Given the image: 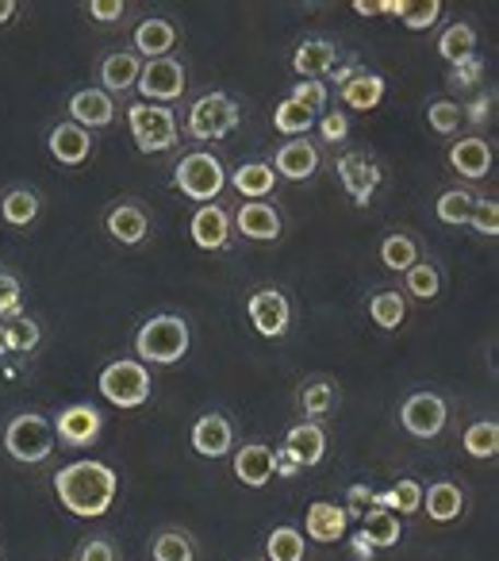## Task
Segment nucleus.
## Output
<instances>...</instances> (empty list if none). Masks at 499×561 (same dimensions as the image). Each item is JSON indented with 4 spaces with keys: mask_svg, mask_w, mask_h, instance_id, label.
Returning a JSON list of instances; mask_svg holds the SVG:
<instances>
[{
    "mask_svg": "<svg viewBox=\"0 0 499 561\" xmlns=\"http://www.w3.org/2000/svg\"><path fill=\"white\" fill-rule=\"evenodd\" d=\"M231 227H239V234L250 242H277L285 231L274 201H242L239 211L231 216Z\"/></svg>",
    "mask_w": 499,
    "mask_h": 561,
    "instance_id": "ddd939ff",
    "label": "nucleus"
},
{
    "mask_svg": "<svg viewBox=\"0 0 499 561\" xmlns=\"http://www.w3.org/2000/svg\"><path fill=\"white\" fill-rule=\"evenodd\" d=\"M404 285H407V297L434 300L438 293H442V270H438L434 262H427V257H419V262L404 273Z\"/></svg>",
    "mask_w": 499,
    "mask_h": 561,
    "instance_id": "79ce46f5",
    "label": "nucleus"
},
{
    "mask_svg": "<svg viewBox=\"0 0 499 561\" xmlns=\"http://www.w3.org/2000/svg\"><path fill=\"white\" fill-rule=\"evenodd\" d=\"M488 108H491V104H488V96H484V104H476V108H473V119H476V124H480V119L488 116Z\"/></svg>",
    "mask_w": 499,
    "mask_h": 561,
    "instance_id": "bf43d9fd",
    "label": "nucleus"
},
{
    "mask_svg": "<svg viewBox=\"0 0 499 561\" xmlns=\"http://www.w3.org/2000/svg\"><path fill=\"white\" fill-rule=\"evenodd\" d=\"M193 231V242L200 250H231V239H234V227H231V211L223 204H200L188 224Z\"/></svg>",
    "mask_w": 499,
    "mask_h": 561,
    "instance_id": "f3484780",
    "label": "nucleus"
},
{
    "mask_svg": "<svg viewBox=\"0 0 499 561\" xmlns=\"http://www.w3.org/2000/svg\"><path fill=\"white\" fill-rule=\"evenodd\" d=\"M104 231H108V239L119 242V247H142V242L150 239L147 208L135 201H116L104 211Z\"/></svg>",
    "mask_w": 499,
    "mask_h": 561,
    "instance_id": "2eb2a0df",
    "label": "nucleus"
},
{
    "mask_svg": "<svg viewBox=\"0 0 499 561\" xmlns=\"http://www.w3.org/2000/svg\"><path fill=\"white\" fill-rule=\"evenodd\" d=\"M468 227H473L476 234H484V239H496L499 234V204L491 201H476L473 204V216H468Z\"/></svg>",
    "mask_w": 499,
    "mask_h": 561,
    "instance_id": "49530a36",
    "label": "nucleus"
},
{
    "mask_svg": "<svg viewBox=\"0 0 499 561\" xmlns=\"http://www.w3.org/2000/svg\"><path fill=\"white\" fill-rule=\"evenodd\" d=\"M234 477L246 489H266L277 477V450L266 443H246L234 454Z\"/></svg>",
    "mask_w": 499,
    "mask_h": 561,
    "instance_id": "a211bd4d",
    "label": "nucleus"
},
{
    "mask_svg": "<svg viewBox=\"0 0 499 561\" xmlns=\"http://www.w3.org/2000/svg\"><path fill=\"white\" fill-rule=\"evenodd\" d=\"M353 550H358V558H365V561H369V553H373V546H369L365 538L358 535V538H353Z\"/></svg>",
    "mask_w": 499,
    "mask_h": 561,
    "instance_id": "13d9d810",
    "label": "nucleus"
},
{
    "mask_svg": "<svg viewBox=\"0 0 499 561\" xmlns=\"http://www.w3.org/2000/svg\"><path fill=\"white\" fill-rule=\"evenodd\" d=\"M438 55H442V62L450 66H465L468 58H476V32L473 24H450L442 32V39H438Z\"/></svg>",
    "mask_w": 499,
    "mask_h": 561,
    "instance_id": "e433bc0d",
    "label": "nucleus"
},
{
    "mask_svg": "<svg viewBox=\"0 0 499 561\" xmlns=\"http://www.w3.org/2000/svg\"><path fill=\"white\" fill-rule=\"evenodd\" d=\"M338 62V47L330 39H304L292 50V70L300 81H323V73H330V66Z\"/></svg>",
    "mask_w": 499,
    "mask_h": 561,
    "instance_id": "bb28decb",
    "label": "nucleus"
},
{
    "mask_svg": "<svg viewBox=\"0 0 499 561\" xmlns=\"http://www.w3.org/2000/svg\"><path fill=\"white\" fill-rule=\"evenodd\" d=\"M55 496L70 515L101 519V515L112 512V504L119 496V473L93 458L70 461V466H62L55 473Z\"/></svg>",
    "mask_w": 499,
    "mask_h": 561,
    "instance_id": "f257e3e1",
    "label": "nucleus"
},
{
    "mask_svg": "<svg viewBox=\"0 0 499 561\" xmlns=\"http://www.w3.org/2000/svg\"><path fill=\"white\" fill-rule=\"evenodd\" d=\"M4 450L20 466H43L55 454V423L39 412H20L4 427Z\"/></svg>",
    "mask_w": 499,
    "mask_h": 561,
    "instance_id": "20e7f679",
    "label": "nucleus"
},
{
    "mask_svg": "<svg viewBox=\"0 0 499 561\" xmlns=\"http://www.w3.org/2000/svg\"><path fill=\"white\" fill-rule=\"evenodd\" d=\"M246 316L262 339H281L292 328V308L281 289H258L246 300Z\"/></svg>",
    "mask_w": 499,
    "mask_h": 561,
    "instance_id": "9b49d317",
    "label": "nucleus"
},
{
    "mask_svg": "<svg viewBox=\"0 0 499 561\" xmlns=\"http://www.w3.org/2000/svg\"><path fill=\"white\" fill-rule=\"evenodd\" d=\"M450 170L465 181H484L491 173V142L484 135H461L450 147Z\"/></svg>",
    "mask_w": 499,
    "mask_h": 561,
    "instance_id": "4be33fe9",
    "label": "nucleus"
},
{
    "mask_svg": "<svg viewBox=\"0 0 499 561\" xmlns=\"http://www.w3.org/2000/svg\"><path fill=\"white\" fill-rule=\"evenodd\" d=\"M384 89L388 85H384L381 73H358V78L338 89V96H343V104L350 112H373L384 101Z\"/></svg>",
    "mask_w": 499,
    "mask_h": 561,
    "instance_id": "2f4dec72",
    "label": "nucleus"
},
{
    "mask_svg": "<svg viewBox=\"0 0 499 561\" xmlns=\"http://www.w3.org/2000/svg\"><path fill=\"white\" fill-rule=\"evenodd\" d=\"M346 500H350L346 515L361 519V515H365V507H373V489H369V484H350V489H346Z\"/></svg>",
    "mask_w": 499,
    "mask_h": 561,
    "instance_id": "864d4df0",
    "label": "nucleus"
},
{
    "mask_svg": "<svg viewBox=\"0 0 499 561\" xmlns=\"http://www.w3.org/2000/svg\"><path fill=\"white\" fill-rule=\"evenodd\" d=\"M350 9L358 12V16H388L392 0H353Z\"/></svg>",
    "mask_w": 499,
    "mask_h": 561,
    "instance_id": "5fc2aeb1",
    "label": "nucleus"
},
{
    "mask_svg": "<svg viewBox=\"0 0 499 561\" xmlns=\"http://www.w3.org/2000/svg\"><path fill=\"white\" fill-rule=\"evenodd\" d=\"M358 73H361V70H358V62H346L343 70H330V78H335V81H338V89H343L346 81H353Z\"/></svg>",
    "mask_w": 499,
    "mask_h": 561,
    "instance_id": "6e6d98bb",
    "label": "nucleus"
},
{
    "mask_svg": "<svg viewBox=\"0 0 499 561\" xmlns=\"http://www.w3.org/2000/svg\"><path fill=\"white\" fill-rule=\"evenodd\" d=\"M47 150H50V158H55L58 165H66V170H73V165H85L89 158H93V131H85V127L62 119V124L50 127Z\"/></svg>",
    "mask_w": 499,
    "mask_h": 561,
    "instance_id": "dca6fc26",
    "label": "nucleus"
},
{
    "mask_svg": "<svg viewBox=\"0 0 499 561\" xmlns=\"http://www.w3.org/2000/svg\"><path fill=\"white\" fill-rule=\"evenodd\" d=\"M274 173L285 181H307L320 170V147L312 139H285L274 154Z\"/></svg>",
    "mask_w": 499,
    "mask_h": 561,
    "instance_id": "6ab92c4d",
    "label": "nucleus"
},
{
    "mask_svg": "<svg viewBox=\"0 0 499 561\" xmlns=\"http://www.w3.org/2000/svg\"><path fill=\"white\" fill-rule=\"evenodd\" d=\"M289 101H297L300 108H307V112H315V116H320V112L327 108L330 93H327V85H323V81H297V89L289 93Z\"/></svg>",
    "mask_w": 499,
    "mask_h": 561,
    "instance_id": "a18cd8bd",
    "label": "nucleus"
},
{
    "mask_svg": "<svg viewBox=\"0 0 499 561\" xmlns=\"http://www.w3.org/2000/svg\"><path fill=\"white\" fill-rule=\"evenodd\" d=\"M369 320L376 323L381 331H399L407 320V300L404 293L396 289H381L369 297Z\"/></svg>",
    "mask_w": 499,
    "mask_h": 561,
    "instance_id": "c9c22d12",
    "label": "nucleus"
},
{
    "mask_svg": "<svg viewBox=\"0 0 499 561\" xmlns=\"http://www.w3.org/2000/svg\"><path fill=\"white\" fill-rule=\"evenodd\" d=\"M430 523L445 527V523H457L461 512H465V489L457 481H434L427 492H422V507Z\"/></svg>",
    "mask_w": 499,
    "mask_h": 561,
    "instance_id": "393cba45",
    "label": "nucleus"
},
{
    "mask_svg": "<svg viewBox=\"0 0 499 561\" xmlns=\"http://www.w3.org/2000/svg\"><path fill=\"white\" fill-rule=\"evenodd\" d=\"M427 124L434 135H445V139H450V135L461 131V124H465V108H461L457 101H430Z\"/></svg>",
    "mask_w": 499,
    "mask_h": 561,
    "instance_id": "c03bdc74",
    "label": "nucleus"
},
{
    "mask_svg": "<svg viewBox=\"0 0 499 561\" xmlns=\"http://www.w3.org/2000/svg\"><path fill=\"white\" fill-rule=\"evenodd\" d=\"M135 55L154 62V58H170L173 47H177V27L162 16H147L139 27H135Z\"/></svg>",
    "mask_w": 499,
    "mask_h": 561,
    "instance_id": "a878e982",
    "label": "nucleus"
},
{
    "mask_svg": "<svg viewBox=\"0 0 499 561\" xmlns=\"http://www.w3.org/2000/svg\"><path fill=\"white\" fill-rule=\"evenodd\" d=\"M373 507H384L392 515H415L422 507V484L411 481V477H399L392 489L373 492Z\"/></svg>",
    "mask_w": 499,
    "mask_h": 561,
    "instance_id": "473e14b6",
    "label": "nucleus"
},
{
    "mask_svg": "<svg viewBox=\"0 0 499 561\" xmlns=\"http://www.w3.org/2000/svg\"><path fill=\"white\" fill-rule=\"evenodd\" d=\"M16 12H20V0H0V27L12 24V20H16Z\"/></svg>",
    "mask_w": 499,
    "mask_h": 561,
    "instance_id": "4d7b16f0",
    "label": "nucleus"
},
{
    "mask_svg": "<svg viewBox=\"0 0 499 561\" xmlns=\"http://www.w3.org/2000/svg\"><path fill=\"white\" fill-rule=\"evenodd\" d=\"M338 181H343V188L350 193V201L358 204V208H365L369 201H373L376 185H381V165L373 162L369 154H361V150H350V154L338 158Z\"/></svg>",
    "mask_w": 499,
    "mask_h": 561,
    "instance_id": "4468645a",
    "label": "nucleus"
},
{
    "mask_svg": "<svg viewBox=\"0 0 499 561\" xmlns=\"http://www.w3.org/2000/svg\"><path fill=\"white\" fill-rule=\"evenodd\" d=\"M142 73V58L135 55V50H112V55L101 58V70H96V78H101V89L108 96H124L135 89V81H139Z\"/></svg>",
    "mask_w": 499,
    "mask_h": 561,
    "instance_id": "b1692460",
    "label": "nucleus"
},
{
    "mask_svg": "<svg viewBox=\"0 0 499 561\" xmlns=\"http://www.w3.org/2000/svg\"><path fill=\"white\" fill-rule=\"evenodd\" d=\"M297 404H300V412H304L307 420L320 423L323 415H330L338 408V385L330 381V377H307V381L300 385V392H297Z\"/></svg>",
    "mask_w": 499,
    "mask_h": 561,
    "instance_id": "c756f323",
    "label": "nucleus"
},
{
    "mask_svg": "<svg viewBox=\"0 0 499 561\" xmlns=\"http://www.w3.org/2000/svg\"><path fill=\"white\" fill-rule=\"evenodd\" d=\"M438 16H442V0H427V4H415V9L407 12L404 27L407 32H427V27L438 24Z\"/></svg>",
    "mask_w": 499,
    "mask_h": 561,
    "instance_id": "09e8293b",
    "label": "nucleus"
},
{
    "mask_svg": "<svg viewBox=\"0 0 499 561\" xmlns=\"http://www.w3.org/2000/svg\"><path fill=\"white\" fill-rule=\"evenodd\" d=\"M127 131L142 154H165L177 147V116L165 104H131L127 108Z\"/></svg>",
    "mask_w": 499,
    "mask_h": 561,
    "instance_id": "423d86ee",
    "label": "nucleus"
},
{
    "mask_svg": "<svg viewBox=\"0 0 499 561\" xmlns=\"http://www.w3.org/2000/svg\"><path fill=\"white\" fill-rule=\"evenodd\" d=\"M461 446H465L468 458L491 461L499 454V423L496 420H476V423H468L465 435H461Z\"/></svg>",
    "mask_w": 499,
    "mask_h": 561,
    "instance_id": "58836bf2",
    "label": "nucleus"
},
{
    "mask_svg": "<svg viewBox=\"0 0 499 561\" xmlns=\"http://www.w3.org/2000/svg\"><path fill=\"white\" fill-rule=\"evenodd\" d=\"M188 443H193V450L200 454V458H227V454L234 450L231 420H227V415H219V412L200 415V420L193 423V435H188Z\"/></svg>",
    "mask_w": 499,
    "mask_h": 561,
    "instance_id": "aec40b11",
    "label": "nucleus"
},
{
    "mask_svg": "<svg viewBox=\"0 0 499 561\" xmlns=\"http://www.w3.org/2000/svg\"><path fill=\"white\" fill-rule=\"evenodd\" d=\"M101 397L116 408H142L154 392L150 369L139 358H116L101 369Z\"/></svg>",
    "mask_w": 499,
    "mask_h": 561,
    "instance_id": "0eeeda50",
    "label": "nucleus"
},
{
    "mask_svg": "<svg viewBox=\"0 0 499 561\" xmlns=\"http://www.w3.org/2000/svg\"><path fill=\"white\" fill-rule=\"evenodd\" d=\"M43 211V201L32 185H9L0 193V219L9 227H32Z\"/></svg>",
    "mask_w": 499,
    "mask_h": 561,
    "instance_id": "cd10ccee",
    "label": "nucleus"
},
{
    "mask_svg": "<svg viewBox=\"0 0 499 561\" xmlns=\"http://www.w3.org/2000/svg\"><path fill=\"white\" fill-rule=\"evenodd\" d=\"M445 420H450V404L430 389L411 392L399 404V427L411 438H438L445 431Z\"/></svg>",
    "mask_w": 499,
    "mask_h": 561,
    "instance_id": "6e6552de",
    "label": "nucleus"
},
{
    "mask_svg": "<svg viewBox=\"0 0 499 561\" xmlns=\"http://www.w3.org/2000/svg\"><path fill=\"white\" fill-rule=\"evenodd\" d=\"M315 112H307V108H300L297 101H281L274 108V131H281V135H289V139H307V131L315 127Z\"/></svg>",
    "mask_w": 499,
    "mask_h": 561,
    "instance_id": "37998d69",
    "label": "nucleus"
},
{
    "mask_svg": "<svg viewBox=\"0 0 499 561\" xmlns=\"http://www.w3.org/2000/svg\"><path fill=\"white\" fill-rule=\"evenodd\" d=\"M473 204H476L473 188L453 185V188H445V193L438 196L434 216L442 219L445 227H468V216H473Z\"/></svg>",
    "mask_w": 499,
    "mask_h": 561,
    "instance_id": "ea45409f",
    "label": "nucleus"
},
{
    "mask_svg": "<svg viewBox=\"0 0 499 561\" xmlns=\"http://www.w3.org/2000/svg\"><path fill=\"white\" fill-rule=\"evenodd\" d=\"M315 124H320L323 142H346V135H350V119H346V112H338V108L323 112Z\"/></svg>",
    "mask_w": 499,
    "mask_h": 561,
    "instance_id": "8fccbe9b",
    "label": "nucleus"
},
{
    "mask_svg": "<svg viewBox=\"0 0 499 561\" xmlns=\"http://www.w3.org/2000/svg\"><path fill=\"white\" fill-rule=\"evenodd\" d=\"M150 561H196V542L188 538V530L165 527L150 538Z\"/></svg>",
    "mask_w": 499,
    "mask_h": 561,
    "instance_id": "f704fd0d",
    "label": "nucleus"
},
{
    "mask_svg": "<svg viewBox=\"0 0 499 561\" xmlns=\"http://www.w3.org/2000/svg\"><path fill=\"white\" fill-rule=\"evenodd\" d=\"M277 454L289 458L297 469H315L323 458H327V431H323V423H315V420L292 423V427L285 431V446Z\"/></svg>",
    "mask_w": 499,
    "mask_h": 561,
    "instance_id": "f8f14e48",
    "label": "nucleus"
},
{
    "mask_svg": "<svg viewBox=\"0 0 499 561\" xmlns=\"http://www.w3.org/2000/svg\"><path fill=\"white\" fill-rule=\"evenodd\" d=\"M361 538H365L373 550H392V546H399V538H404L399 515L384 512V507H365V515H361Z\"/></svg>",
    "mask_w": 499,
    "mask_h": 561,
    "instance_id": "7c9ffc66",
    "label": "nucleus"
},
{
    "mask_svg": "<svg viewBox=\"0 0 499 561\" xmlns=\"http://www.w3.org/2000/svg\"><path fill=\"white\" fill-rule=\"evenodd\" d=\"M480 78H484V62H480V58H468L465 66H453L450 85H453V89H473Z\"/></svg>",
    "mask_w": 499,
    "mask_h": 561,
    "instance_id": "603ef678",
    "label": "nucleus"
},
{
    "mask_svg": "<svg viewBox=\"0 0 499 561\" xmlns=\"http://www.w3.org/2000/svg\"><path fill=\"white\" fill-rule=\"evenodd\" d=\"M242 124V108L227 89H211L200 101H193L185 116V135L196 142H223Z\"/></svg>",
    "mask_w": 499,
    "mask_h": 561,
    "instance_id": "7ed1b4c3",
    "label": "nucleus"
},
{
    "mask_svg": "<svg viewBox=\"0 0 499 561\" xmlns=\"http://www.w3.org/2000/svg\"><path fill=\"white\" fill-rule=\"evenodd\" d=\"M39 339H43L39 323L27 320V316H16V320H9L0 328V354H9V351L32 354L35 346H39Z\"/></svg>",
    "mask_w": 499,
    "mask_h": 561,
    "instance_id": "a19ab883",
    "label": "nucleus"
},
{
    "mask_svg": "<svg viewBox=\"0 0 499 561\" xmlns=\"http://www.w3.org/2000/svg\"><path fill=\"white\" fill-rule=\"evenodd\" d=\"M173 185L196 204H216V196L227 188V170L211 150H188L173 170Z\"/></svg>",
    "mask_w": 499,
    "mask_h": 561,
    "instance_id": "39448f33",
    "label": "nucleus"
},
{
    "mask_svg": "<svg viewBox=\"0 0 499 561\" xmlns=\"http://www.w3.org/2000/svg\"><path fill=\"white\" fill-rule=\"evenodd\" d=\"M185 66L177 62V58H154V62H142V73L139 81H135V89L142 93V104L154 101V104H165L170 108V101H181L185 96Z\"/></svg>",
    "mask_w": 499,
    "mask_h": 561,
    "instance_id": "1a4fd4ad",
    "label": "nucleus"
},
{
    "mask_svg": "<svg viewBox=\"0 0 499 561\" xmlns=\"http://www.w3.org/2000/svg\"><path fill=\"white\" fill-rule=\"evenodd\" d=\"M266 558L269 561H307V538L300 527L281 523V527L269 530L266 538Z\"/></svg>",
    "mask_w": 499,
    "mask_h": 561,
    "instance_id": "72a5a7b5",
    "label": "nucleus"
},
{
    "mask_svg": "<svg viewBox=\"0 0 499 561\" xmlns=\"http://www.w3.org/2000/svg\"><path fill=\"white\" fill-rule=\"evenodd\" d=\"M73 561H119V550L112 546V538L93 535L73 550Z\"/></svg>",
    "mask_w": 499,
    "mask_h": 561,
    "instance_id": "de8ad7c7",
    "label": "nucleus"
},
{
    "mask_svg": "<svg viewBox=\"0 0 499 561\" xmlns=\"http://www.w3.org/2000/svg\"><path fill=\"white\" fill-rule=\"evenodd\" d=\"M85 12L96 24H119L127 16V0H89Z\"/></svg>",
    "mask_w": 499,
    "mask_h": 561,
    "instance_id": "3c124183",
    "label": "nucleus"
},
{
    "mask_svg": "<svg viewBox=\"0 0 499 561\" xmlns=\"http://www.w3.org/2000/svg\"><path fill=\"white\" fill-rule=\"evenodd\" d=\"M188 323L185 316H150L139 331H135V354H139L142 366H177L181 358L188 354Z\"/></svg>",
    "mask_w": 499,
    "mask_h": 561,
    "instance_id": "f03ea898",
    "label": "nucleus"
},
{
    "mask_svg": "<svg viewBox=\"0 0 499 561\" xmlns=\"http://www.w3.org/2000/svg\"><path fill=\"white\" fill-rule=\"evenodd\" d=\"M227 181H231L242 201H269V193L277 188V173L269 162H242Z\"/></svg>",
    "mask_w": 499,
    "mask_h": 561,
    "instance_id": "c85d7f7f",
    "label": "nucleus"
},
{
    "mask_svg": "<svg viewBox=\"0 0 499 561\" xmlns=\"http://www.w3.org/2000/svg\"><path fill=\"white\" fill-rule=\"evenodd\" d=\"M419 262V242L411 239L407 231H392L381 239V265L392 273H407L411 265Z\"/></svg>",
    "mask_w": 499,
    "mask_h": 561,
    "instance_id": "4c0bfd02",
    "label": "nucleus"
},
{
    "mask_svg": "<svg viewBox=\"0 0 499 561\" xmlns=\"http://www.w3.org/2000/svg\"><path fill=\"white\" fill-rule=\"evenodd\" d=\"M101 431H104V412L93 404H66L55 415V438L62 446H73V450L93 446L101 438Z\"/></svg>",
    "mask_w": 499,
    "mask_h": 561,
    "instance_id": "9d476101",
    "label": "nucleus"
},
{
    "mask_svg": "<svg viewBox=\"0 0 499 561\" xmlns=\"http://www.w3.org/2000/svg\"><path fill=\"white\" fill-rule=\"evenodd\" d=\"M66 108H70V124L85 127V131L116 124V96H108L104 89H78Z\"/></svg>",
    "mask_w": 499,
    "mask_h": 561,
    "instance_id": "412c9836",
    "label": "nucleus"
},
{
    "mask_svg": "<svg viewBox=\"0 0 499 561\" xmlns=\"http://www.w3.org/2000/svg\"><path fill=\"white\" fill-rule=\"evenodd\" d=\"M346 530H350V515H346V507L330 504V500H315V504L307 507L304 538H312V542H320V546H330V542H343Z\"/></svg>",
    "mask_w": 499,
    "mask_h": 561,
    "instance_id": "5701e85b",
    "label": "nucleus"
}]
</instances>
